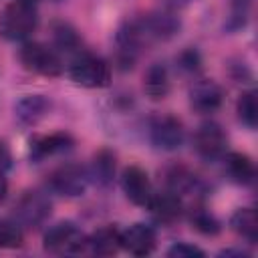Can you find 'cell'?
Instances as JSON below:
<instances>
[{
    "label": "cell",
    "mask_w": 258,
    "mask_h": 258,
    "mask_svg": "<svg viewBox=\"0 0 258 258\" xmlns=\"http://www.w3.org/2000/svg\"><path fill=\"white\" fill-rule=\"evenodd\" d=\"M36 24L38 14L34 4L14 0L0 14V36L6 40H24L34 32Z\"/></svg>",
    "instance_id": "1"
},
{
    "label": "cell",
    "mask_w": 258,
    "mask_h": 258,
    "mask_svg": "<svg viewBox=\"0 0 258 258\" xmlns=\"http://www.w3.org/2000/svg\"><path fill=\"white\" fill-rule=\"evenodd\" d=\"M69 75L77 85L85 89H103L111 83V64L105 58L83 50L71 60Z\"/></svg>",
    "instance_id": "2"
},
{
    "label": "cell",
    "mask_w": 258,
    "mask_h": 258,
    "mask_svg": "<svg viewBox=\"0 0 258 258\" xmlns=\"http://www.w3.org/2000/svg\"><path fill=\"white\" fill-rule=\"evenodd\" d=\"M18 60L20 64L34 73V75H42V77H58L62 73V60L60 54L36 40H26L20 48H18Z\"/></svg>",
    "instance_id": "3"
},
{
    "label": "cell",
    "mask_w": 258,
    "mask_h": 258,
    "mask_svg": "<svg viewBox=\"0 0 258 258\" xmlns=\"http://www.w3.org/2000/svg\"><path fill=\"white\" fill-rule=\"evenodd\" d=\"M50 212H52V204H50L48 196H44L42 191H36V189L24 191L12 208L14 222L20 228H28V230L40 228L50 218Z\"/></svg>",
    "instance_id": "4"
},
{
    "label": "cell",
    "mask_w": 258,
    "mask_h": 258,
    "mask_svg": "<svg viewBox=\"0 0 258 258\" xmlns=\"http://www.w3.org/2000/svg\"><path fill=\"white\" fill-rule=\"evenodd\" d=\"M42 246L50 254H81L87 250V236L75 222H56L44 232Z\"/></svg>",
    "instance_id": "5"
},
{
    "label": "cell",
    "mask_w": 258,
    "mask_h": 258,
    "mask_svg": "<svg viewBox=\"0 0 258 258\" xmlns=\"http://www.w3.org/2000/svg\"><path fill=\"white\" fill-rule=\"evenodd\" d=\"M91 181L89 169H85L79 163H64L50 171L48 175V187L64 198H79L87 191Z\"/></svg>",
    "instance_id": "6"
},
{
    "label": "cell",
    "mask_w": 258,
    "mask_h": 258,
    "mask_svg": "<svg viewBox=\"0 0 258 258\" xmlns=\"http://www.w3.org/2000/svg\"><path fill=\"white\" fill-rule=\"evenodd\" d=\"M149 139L157 149L175 151L185 139L183 123L173 115H157L149 123Z\"/></svg>",
    "instance_id": "7"
},
{
    "label": "cell",
    "mask_w": 258,
    "mask_h": 258,
    "mask_svg": "<svg viewBox=\"0 0 258 258\" xmlns=\"http://www.w3.org/2000/svg\"><path fill=\"white\" fill-rule=\"evenodd\" d=\"M194 147L202 159L216 161L226 155L228 137L218 123L208 121V123H202L198 127V131L194 133Z\"/></svg>",
    "instance_id": "8"
},
{
    "label": "cell",
    "mask_w": 258,
    "mask_h": 258,
    "mask_svg": "<svg viewBox=\"0 0 258 258\" xmlns=\"http://www.w3.org/2000/svg\"><path fill=\"white\" fill-rule=\"evenodd\" d=\"M224 91L214 79H198L189 87V105L196 113L208 115L222 107Z\"/></svg>",
    "instance_id": "9"
},
{
    "label": "cell",
    "mask_w": 258,
    "mask_h": 258,
    "mask_svg": "<svg viewBox=\"0 0 258 258\" xmlns=\"http://www.w3.org/2000/svg\"><path fill=\"white\" fill-rule=\"evenodd\" d=\"M121 187H123L125 198L131 204H135V206H147V202H149V198L153 194L149 175L139 165H129L123 171V175H121Z\"/></svg>",
    "instance_id": "10"
},
{
    "label": "cell",
    "mask_w": 258,
    "mask_h": 258,
    "mask_svg": "<svg viewBox=\"0 0 258 258\" xmlns=\"http://www.w3.org/2000/svg\"><path fill=\"white\" fill-rule=\"evenodd\" d=\"M155 230L147 224H131L121 232V248H125L133 256H147L155 250Z\"/></svg>",
    "instance_id": "11"
},
{
    "label": "cell",
    "mask_w": 258,
    "mask_h": 258,
    "mask_svg": "<svg viewBox=\"0 0 258 258\" xmlns=\"http://www.w3.org/2000/svg\"><path fill=\"white\" fill-rule=\"evenodd\" d=\"M147 208L159 224H171V222L179 220V216L183 212V202L177 194L165 189V191H159V194H151V198L147 202Z\"/></svg>",
    "instance_id": "12"
},
{
    "label": "cell",
    "mask_w": 258,
    "mask_h": 258,
    "mask_svg": "<svg viewBox=\"0 0 258 258\" xmlns=\"http://www.w3.org/2000/svg\"><path fill=\"white\" fill-rule=\"evenodd\" d=\"M75 145V139L69 133H50V135H38L30 141V155L34 159H44L56 153H64Z\"/></svg>",
    "instance_id": "13"
},
{
    "label": "cell",
    "mask_w": 258,
    "mask_h": 258,
    "mask_svg": "<svg viewBox=\"0 0 258 258\" xmlns=\"http://www.w3.org/2000/svg\"><path fill=\"white\" fill-rule=\"evenodd\" d=\"M165 185L169 191L181 196H196L202 189V181L183 165H171L165 169Z\"/></svg>",
    "instance_id": "14"
},
{
    "label": "cell",
    "mask_w": 258,
    "mask_h": 258,
    "mask_svg": "<svg viewBox=\"0 0 258 258\" xmlns=\"http://www.w3.org/2000/svg\"><path fill=\"white\" fill-rule=\"evenodd\" d=\"M87 250L95 256H113L121 250V232L115 226H101L87 236Z\"/></svg>",
    "instance_id": "15"
},
{
    "label": "cell",
    "mask_w": 258,
    "mask_h": 258,
    "mask_svg": "<svg viewBox=\"0 0 258 258\" xmlns=\"http://www.w3.org/2000/svg\"><path fill=\"white\" fill-rule=\"evenodd\" d=\"M171 81H169V71L165 64L155 62L145 71L143 77V91L151 101H161L169 95Z\"/></svg>",
    "instance_id": "16"
},
{
    "label": "cell",
    "mask_w": 258,
    "mask_h": 258,
    "mask_svg": "<svg viewBox=\"0 0 258 258\" xmlns=\"http://www.w3.org/2000/svg\"><path fill=\"white\" fill-rule=\"evenodd\" d=\"M224 167H226L228 177H230L234 183L248 185V183L254 181L256 167H254V161H252L246 153H238V151L226 153V155H224Z\"/></svg>",
    "instance_id": "17"
},
{
    "label": "cell",
    "mask_w": 258,
    "mask_h": 258,
    "mask_svg": "<svg viewBox=\"0 0 258 258\" xmlns=\"http://www.w3.org/2000/svg\"><path fill=\"white\" fill-rule=\"evenodd\" d=\"M50 111V101L44 95H26L16 103V117L24 125H36Z\"/></svg>",
    "instance_id": "18"
},
{
    "label": "cell",
    "mask_w": 258,
    "mask_h": 258,
    "mask_svg": "<svg viewBox=\"0 0 258 258\" xmlns=\"http://www.w3.org/2000/svg\"><path fill=\"white\" fill-rule=\"evenodd\" d=\"M230 226L248 244H256L258 242V216H256L254 208H240V210H236L232 214V218H230Z\"/></svg>",
    "instance_id": "19"
},
{
    "label": "cell",
    "mask_w": 258,
    "mask_h": 258,
    "mask_svg": "<svg viewBox=\"0 0 258 258\" xmlns=\"http://www.w3.org/2000/svg\"><path fill=\"white\" fill-rule=\"evenodd\" d=\"M89 175L101 187H109L113 183V177H115V153L109 149H99L93 155Z\"/></svg>",
    "instance_id": "20"
},
{
    "label": "cell",
    "mask_w": 258,
    "mask_h": 258,
    "mask_svg": "<svg viewBox=\"0 0 258 258\" xmlns=\"http://www.w3.org/2000/svg\"><path fill=\"white\" fill-rule=\"evenodd\" d=\"M52 36H54V44L60 52H67V54H73V58L77 54L83 52V40L81 36L77 34V30L67 24V22H56L52 26ZM56 50V52H58Z\"/></svg>",
    "instance_id": "21"
},
{
    "label": "cell",
    "mask_w": 258,
    "mask_h": 258,
    "mask_svg": "<svg viewBox=\"0 0 258 258\" xmlns=\"http://www.w3.org/2000/svg\"><path fill=\"white\" fill-rule=\"evenodd\" d=\"M189 222L191 226L200 232V234H206V236H216L220 230H222V224L220 220L206 208L202 206H194L189 210Z\"/></svg>",
    "instance_id": "22"
},
{
    "label": "cell",
    "mask_w": 258,
    "mask_h": 258,
    "mask_svg": "<svg viewBox=\"0 0 258 258\" xmlns=\"http://www.w3.org/2000/svg\"><path fill=\"white\" fill-rule=\"evenodd\" d=\"M236 113H238V119L254 129L256 127V119H258V103H256V91H244L240 97H238V103H236Z\"/></svg>",
    "instance_id": "23"
},
{
    "label": "cell",
    "mask_w": 258,
    "mask_h": 258,
    "mask_svg": "<svg viewBox=\"0 0 258 258\" xmlns=\"http://www.w3.org/2000/svg\"><path fill=\"white\" fill-rule=\"evenodd\" d=\"M24 242L22 228L16 222H10L6 218H0V248H20Z\"/></svg>",
    "instance_id": "24"
},
{
    "label": "cell",
    "mask_w": 258,
    "mask_h": 258,
    "mask_svg": "<svg viewBox=\"0 0 258 258\" xmlns=\"http://www.w3.org/2000/svg\"><path fill=\"white\" fill-rule=\"evenodd\" d=\"M167 256L171 258H202L206 256V252L194 244H187V242H175L169 250H167Z\"/></svg>",
    "instance_id": "25"
},
{
    "label": "cell",
    "mask_w": 258,
    "mask_h": 258,
    "mask_svg": "<svg viewBox=\"0 0 258 258\" xmlns=\"http://www.w3.org/2000/svg\"><path fill=\"white\" fill-rule=\"evenodd\" d=\"M177 60H179V67H181L183 71H187V73H198V71H200V64H202L200 54H198V50H194V48L183 50Z\"/></svg>",
    "instance_id": "26"
},
{
    "label": "cell",
    "mask_w": 258,
    "mask_h": 258,
    "mask_svg": "<svg viewBox=\"0 0 258 258\" xmlns=\"http://www.w3.org/2000/svg\"><path fill=\"white\" fill-rule=\"evenodd\" d=\"M230 4H232V22H236V26H242L246 22V14L252 0H230Z\"/></svg>",
    "instance_id": "27"
},
{
    "label": "cell",
    "mask_w": 258,
    "mask_h": 258,
    "mask_svg": "<svg viewBox=\"0 0 258 258\" xmlns=\"http://www.w3.org/2000/svg\"><path fill=\"white\" fill-rule=\"evenodd\" d=\"M12 167V151H10V145L0 139V173L8 171Z\"/></svg>",
    "instance_id": "28"
},
{
    "label": "cell",
    "mask_w": 258,
    "mask_h": 258,
    "mask_svg": "<svg viewBox=\"0 0 258 258\" xmlns=\"http://www.w3.org/2000/svg\"><path fill=\"white\" fill-rule=\"evenodd\" d=\"M220 256H240V258H248L250 254H248L246 250H232V248H230V250H222Z\"/></svg>",
    "instance_id": "29"
},
{
    "label": "cell",
    "mask_w": 258,
    "mask_h": 258,
    "mask_svg": "<svg viewBox=\"0 0 258 258\" xmlns=\"http://www.w3.org/2000/svg\"><path fill=\"white\" fill-rule=\"evenodd\" d=\"M6 196H8V181H6V177L0 173V204L6 200Z\"/></svg>",
    "instance_id": "30"
},
{
    "label": "cell",
    "mask_w": 258,
    "mask_h": 258,
    "mask_svg": "<svg viewBox=\"0 0 258 258\" xmlns=\"http://www.w3.org/2000/svg\"><path fill=\"white\" fill-rule=\"evenodd\" d=\"M167 2H171V4H175V6H177V4H185L187 0H167Z\"/></svg>",
    "instance_id": "31"
},
{
    "label": "cell",
    "mask_w": 258,
    "mask_h": 258,
    "mask_svg": "<svg viewBox=\"0 0 258 258\" xmlns=\"http://www.w3.org/2000/svg\"><path fill=\"white\" fill-rule=\"evenodd\" d=\"M18 2H28V4H34L36 0H18Z\"/></svg>",
    "instance_id": "32"
}]
</instances>
